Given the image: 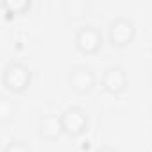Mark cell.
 <instances>
[{
  "label": "cell",
  "instance_id": "3",
  "mask_svg": "<svg viewBox=\"0 0 152 152\" xmlns=\"http://www.w3.org/2000/svg\"><path fill=\"white\" fill-rule=\"evenodd\" d=\"M136 38V23L131 16L118 15L107 25V39L113 47L124 48L129 47Z\"/></svg>",
  "mask_w": 152,
  "mask_h": 152
},
{
  "label": "cell",
  "instance_id": "6",
  "mask_svg": "<svg viewBox=\"0 0 152 152\" xmlns=\"http://www.w3.org/2000/svg\"><path fill=\"white\" fill-rule=\"evenodd\" d=\"M100 84H102V90L106 93L116 97V95H122V93L127 91V88H129V77H127L125 70L120 64H111V66H107L104 70Z\"/></svg>",
  "mask_w": 152,
  "mask_h": 152
},
{
  "label": "cell",
  "instance_id": "12",
  "mask_svg": "<svg viewBox=\"0 0 152 152\" xmlns=\"http://www.w3.org/2000/svg\"><path fill=\"white\" fill-rule=\"evenodd\" d=\"M93 152H118V148L113 147V145H100V147H97Z\"/></svg>",
  "mask_w": 152,
  "mask_h": 152
},
{
  "label": "cell",
  "instance_id": "11",
  "mask_svg": "<svg viewBox=\"0 0 152 152\" xmlns=\"http://www.w3.org/2000/svg\"><path fill=\"white\" fill-rule=\"evenodd\" d=\"M4 152H34L31 143L27 140H22V138H13L6 147H4Z\"/></svg>",
  "mask_w": 152,
  "mask_h": 152
},
{
  "label": "cell",
  "instance_id": "13",
  "mask_svg": "<svg viewBox=\"0 0 152 152\" xmlns=\"http://www.w3.org/2000/svg\"><path fill=\"white\" fill-rule=\"evenodd\" d=\"M150 45H152V41H150Z\"/></svg>",
  "mask_w": 152,
  "mask_h": 152
},
{
  "label": "cell",
  "instance_id": "1",
  "mask_svg": "<svg viewBox=\"0 0 152 152\" xmlns=\"http://www.w3.org/2000/svg\"><path fill=\"white\" fill-rule=\"evenodd\" d=\"M2 84L4 88L13 93V95H20L23 91L29 90V86L32 84V72L31 68L22 63V61H9L4 66L2 72Z\"/></svg>",
  "mask_w": 152,
  "mask_h": 152
},
{
  "label": "cell",
  "instance_id": "8",
  "mask_svg": "<svg viewBox=\"0 0 152 152\" xmlns=\"http://www.w3.org/2000/svg\"><path fill=\"white\" fill-rule=\"evenodd\" d=\"M63 13L64 18L72 23L83 22L90 13V2L88 0H66L63 4Z\"/></svg>",
  "mask_w": 152,
  "mask_h": 152
},
{
  "label": "cell",
  "instance_id": "7",
  "mask_svg": "<svg viewBox=\"0 0 152 152\" xmlns=\"http://www.w3.org/2000/svg\"><path fill=\"white\" fill-rule=\"evenodd\" d=\"M64 134L63 131V124H61V116L54 115V113H47L39 118L38 124V136L45 141H57L61 136Z\"/></svg>",
  "mask_w": 152,
  "mask_h": 152
},
{
  "label": "cell",
  "instance_id": "2",
  "mask_svg": "<svg viewBox=\"0 0 152 152\" xmlns=\"http://www.w3.org/2000/svg\"><path fill=\"white\" fill-rule=\"evenodd\" d=\"M102 45H104V36H102L100 29L93 23L79 25L73 34V47L83 56H93V54L100 52Z\"/></svg>",
  "mask_w": 152,
  "mask_h": 152
},
{
  "label": "cell",
  "instance_id": "4",
  "mask_svg": "<svg viewBox=\"0 0 152 152\" xmlns=\"http://www.w3.org/2000/svg\"><path fill=\"white\" fill-rule=\"evenodd\" d=\"M59 116H61L63 131L70 138L83 136L90 127V116L81 106H68L61 111Z\"/></svg>",
  "mask_w": 152,
  "mask_h": 152
},
{
  "label": "cell",
  "instance_id": "10",
  "mask_svg": "<svg viewBox=\"0 0 152 152\" xmlns=\"http://www.w3.org/2000/svg\"><path fill=\"white\" fill-rule=\"evenodd\" d=\"M31 6H32L31 0H4V4H2L4 11L9 16H13V15H23V13H27L31 9Z\"/></svg>",
  "mask_w": 152,
  "mask_h": 152
},
{
  "label": "cell",
  "instance_id": "5",
  "mask_svg": "<svg viewBox=\"0 0 152 152\" xmlns=\"http://www.w3.org/2000/svg\"><path fill=\"white\" fill-rule=\"evenodd\" d=\"M68 84L77 95H88L97 86V73L88 64H73L68 72Z\"/></svg>",
  "mask_w": 152,
  "mask_h": 152
},
{
  "label": "cell",
  "instance_id": "9",
  "mask_svg": "<svg viewBox=\"0 0 152 152\" xmlns=\"http://www.w3.org/2000/svg\"><path fill=\"white\" fill-rule=\"evenodd\" d=\"M18 113V102L9 97V95H2L0 97V125H9L15 116Z\"/></svg>",
  "mask_w": 152,
  "mask_h": 152
}]
</instances>
